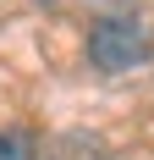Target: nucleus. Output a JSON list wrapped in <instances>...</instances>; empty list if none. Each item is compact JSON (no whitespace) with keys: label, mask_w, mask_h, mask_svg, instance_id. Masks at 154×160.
Listing matches in <instances>:
<instances>
[{"label":"nucleus","mask_w":154,"mask_h":160,"mask_svg":"<svg viewBox=\"0 0 154 160\" xmlns=\"http://www.w3.org/2000/svg\"><path fill=\"white\" fill-rule=\"evenodd\" d=\"M154 55V39L138 17H99L88 28V61L99 72H132Z\"/></svg>","instance_id":"nucleus-1"},{"label":"nucleus","mask_w":154,"mask_h":160,"mask_svg":"<svg viewBox=\"0 0 154 160\" xmlns=\"http://www.w3.org/2000/svg\"><path fill=\"white\" fill-rule=\"evenodd\" d=\"M0 160H39V144L28 132H0Z\"/></svg>","instance_id":"nucleus-2"}]
</instances>
